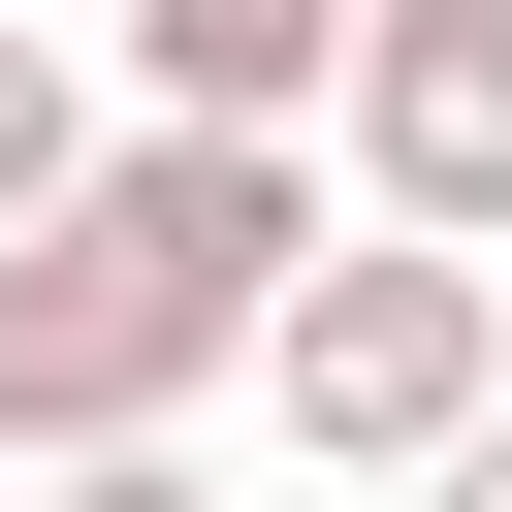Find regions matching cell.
<instances>
[{
    "instance_id": "6da1fadb",
    "label": "cell",
    "mask_w": 512,
    "mask_h": 512,
    "mask_svg": "<svg viewBox=\"0 0 512 512\" xmlns=\"http://www.w3.org/2000/svg\"><path fill=\"white\" fill-rule=\"evenodd\" d=\"M256 416H288L320 480H448V448L512 416V256H448V224H352V256L256 320Z\"/></svg>"
},
{
    "instance_id": "7a4b0ae2",
    "label": "cell",
    "mask_w": 512,
    "mask_h": 512,
    "mask_svg": "<svg viewBox=\"0 0 512 512\" xmlns=\"http://www.w3.org/2000/svg\"><path fill=\"white\" fill-rule=\"evenodd\" d=\"M224 352H256V320H224L160 224H96V192L0 256V448H32V480H64V448H192V384H224Z\"/></svg>"
},
{
    "instance_id": "3957f363",
    "label": "cell",
    "mask_w": 512,
    "mask_h": 512,
    "mask_svg": "<svg viewBox=\"0 0 512 512\" xmlns=\"http://www.w3.org/2000/svg\"><path fill=\"white\" fill-rule=\"evenodd\" d=\"M352 192L448 224V256H512V0H384L352 32Z\"/></svg>"
},
{
    "instance_id": "277c9868",
    "label": "cell",
    "mask_w": 512,
    "mask_h": 512,
    "mask_svg": "<svg viewBox=\"0 0 512 512\" xmlns=\"http://www.w3.org/2000/svg\"><path fill=\"white\" fill-rule=\"evenodd\" d=\"M128 32V96H192V128H352V32L384 0H96Z\"/></svg>"
},
{
    "instance_id": "5b68a950",
    "label": "cell",
    "mask_w": 512,
    "mask_h": 512,
    "mask_svg": "<svg viewBox=\"0 0 512 512\" xmlns=\"http://www.w3.org/2000/svg\"><path fill=\"white\" fill-rule=\"evenodd\" d=\"M96 160H128V128H96V64H64V32H32V0H0V256H32V224H64V192H96Z\"/></svg>"
},
{
    "instance_id": "8992f818",
    "label": "cell",
    "mask_w": 512,
    "mask_h": 512,
    "mask_svg": "<svg viewBox=\"0 0 512 512\" xmlns=\"http://www.w3.org/2000/svg\"><path fill=\"white\" fill-rule=\"evenodd\" d=\"M32 512H224V480H192V448H64Z\"/></svg>"
},
{
    "instance_id": "52a82bcc",
    "label": "cell",
    "mask_w": 512,
    "mask_h": 512,
    "mask_svg": "<svg viewBox=\"0 0 512 512\" xmlns=\"http://www.w3.org/2000/svg\"><path fill=\"white\" fill-rule=\"evenodd\" d=\"M416 512H512V416H480V448H448V480H416Z\"/></svg>"
},
{
    "instance_id": "ba28073f",
    "label": "cell",
    "mask_w": 512,
    "mask_h": 512,
    "mask_svg": "<svg viewBox=\"0 0 512 512\" xmlns=\"http://www.w3.org/2000/svg\"><path fill=\"white\" fill-rule=\"evenodd\" d=\"M0 512H32V448H0Z\"/></svg>"
}]
</instances>
